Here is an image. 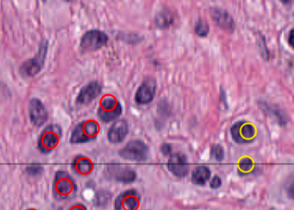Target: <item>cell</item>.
<instances>
[{
  "instance_id": "6da1fadb",
  "label": "cell",
  "mask_w": 294,
  "mask_h": 210,
  "mask_svg": "<svg viewBox=\"0 0 294 210\" xmlns=\"http://www.w3.org/2000/svg\"><path fill=\"white\" fill-rule=\"evenodd\" d=\"M53 192L57 199L69 200L73 198L77 194V184L67 172L59 171L55 177Z\"/></svg>"
},
{
  "instance_id": "7a4b0ae2",
  "label": "cell",
  "mask_w": 294,
  "mask_h": 210,
  "mask_svg": "<svg viewBox=\"0 0 294 210\" xmlns=\"http://www.w3.org/2000/svg\"><path fill=\"white\" fill-rule=\"evenodd\" d=\"M100 132V126L94 120H84L79 123L71 132L70 142L82 144L95 140Z\"/></svg>"
},
{
  "instance_id": "3957f363",
  "label": "cell",
  "mask_w": 294,
  "mask_h": 210,
  "mask_svg": "<svg viewBox=\"0 0 294 210\" xmlns=\"http://www.w3.org/2000/svg\"><path fill=\"white\" fill-rule=\"evenodd\" d=\"M123 112V107L115 97L111 95L104 96L101 101L98 109L100 119L105 123H109L116 120Z\"/></svg>"
},
{
  "instance_id": "277c9868",
  "label": "cell",
  "mask_w": 294,
  "mask_h": 210,
  "mask_svg": "<svg viewBox=\"0 0 294 210\" xmlns=\"http://www.w3.org/2000/svg\"><path fill=\"white\" fill-rule=\"evenodd\" d=\"M149 154V146L140 140L129 142L119 152L122 158L134 162L145 161L148 158Z\"/></svg>"
},
{
  "instance_id": "5b68a950",
  "label": "cell",
  "mask_w": 294,
  "mask_h": 210,
  "mask_svg": "<svg viewBox=\"0 0 294 210\" xmlns=\"http://www.w3.org/2000/svg\"><path fill=\"white\" fill-rule=\"evenodd\" d=\"M108 39L109 37L106 32L99 29H91L83 35L81 48L85 52H95L106 46Z\"/></svg>"
},
{
  "instance_id": "8992f818",
  "label": "cell",
  "mask_w": 294,
  "mask_h": 210,
  "mask_svg": "<svg viewBox=\"0 0 294 210\" xmlns=\"http://www.w3.org/2000/svg\"><path fill=\"white\" fill-rule=\"evenodd\" d=\"M62 137V129L57 124L47 126L39 138V148L44 153H49L56 148Z\"/></svg>"
},
{
  "instance_id": "52a82bcc",
  "label": "cell",
  "mask_w": 294,
  "mask_h": 210,
  "mask_svg": "<svg viewBox=\"0 0 294 210\" xmlns=\"http://www.w3.org/2000/svg\"><path fill=\"white\" fill-rule=\"evenodd\" d=\"M233 140L239 144H249L253 142L256 136L255 126L245 121H238L230 128Z\"/></svg>"
},
{
  "instance_id": "ba28073f",
  "label": "cell",
  "mask_w": 294,
  "mask_h": 210,
  "mask_svg": "<svg viewBox=\"0 0 294 210\" xmlns=\"http://www.w3.org/2000/svg\"><path fill=\"white\" fill-rule=\"evenodd\" d=\"M209 15L213 22L222 30L232 33L236 29V23L232 15L223 8L218 7L210 8Z\"/></svg>"
},
{
  "instance_id": "9c48e42d",
  "label": "cell",
  "mask_w": 294,
  "mask_h": 210,
  "mask_svg": "<svg viewBox=\"0 0 294 210\" xmlns=\"http://www.w3.org/2000/svg\"><path fill=\"white\" fill-rule=\"evenodd\" d=\"M106 172L109 178L117 182L125 184L133 183L137 178L135 171L130 167L118 163H113L108 165Z\"/></svg>"
},
{
  "instance_id": "30bf717a",
  "label": "cell",
  "mask_w": 294,
  "mask_h": 210,
  "mask_svg": "<svg viewBox=\"0 0 294 210\" xmlns=\"http://www.w3.org/2000/svg\"><path fill=\"white\" fill-rule=\"evenodd\" d=\"M47 53V45H42L38 55L25 61L20 67V73L23 77H32L38 74L44 64Z\"/></svg>"
},
{
  "instance_id": "8fae6325",
  "label": "cell",
  "mask_w": 294,
  "mask_h": 210,
  "mask_svg": "<svg viewBox=\"0 0 294 210\" xmlns=\"http://www.w3.org/2000/svg\"><path fill=\"white\" fill-rule=\"evenodd\" d=\"M141 201V196L137 191L128 190L122 192L115 201V210H137Z\"/></svg>"
},
{
  "instance_id": "7c38bea8",
  "label": "cell",
  "mask_w": 294,
  "mask_h": 210,
  "mask_svg": "<svg viewBox=\"0 0 294 210\" xmlns=\"http://www.w3.org/2000/svg\"><path fill=\"white\" fill-rule=\"evenodd\" d=\"M157 81L149 77L138 87L135 94V101L138 104H147L153 100L157 90Z\"/></svg>"
},
{
  "instance_id": "4fadbf2b",
  "label": "cell",
  "mask_w": 294,
  "mask_h": 210,
  "mask_svg": "<svg viewBox=\"0 0 294 210\" xmlns=\"http://www.w3.org/2000/svg\"><path fill=\"white\" fill-rule=\"evenodd\" d=\"M29 115L31 123L37 128L43 125L48 119V113L44 105L37 98L32 99L29 102Z\"/></svg>"
},
{
  "instance_id": "5bb4252c",
  "label": "cell",
  "mask_w": 294,
  "mask_h": 210,
  "mask_svg": "<svg viewBox=\"0 0 294 210\" xmlns=\"http://www.w3.org/2000/svg\"><path fill=\"white\" fill-rule=\"evenodd\" d=\"M167 166L171 173L179 178L186 177L189 170L187 158L185 155L180 153L172 154Z\"/></svg>"
},
{
  "instance_id": "9a60e30c",
  "label": "cell",
  "mask_w": 294,
  "mask_h": 210,
  "mask_svg": "<svg viewBox=\"0 0 294 210\" xmlns=\"http://www.w3.org/2000/svg\"><path fill=\"white\" fill-rule=\"evenodd\" d=\"M102 91V86L99 82L91 81L81 88L76 98V102L81 105L89 104L98 97Z\"/></svg>"
},
{
  "instance_id": "2e32d148",
  "label": "cell",
  "mask_w": 294,
  "mask_h": 210,
  "mask_svg": "<svg viewBox=\"0 0 294 210\" xmlns=\"http://www.w3.org/2000/svg\"><path fill=\"white\" fill-rule=\"evenodd\" d=\"M129 131V126L125 120H119L115 121L108 133V138L109 142L113 144H118L123 142Z\"/></svg>"
},
{
  "instance_id": "e0dca14e",
  "label": "cell",
  "mask_w": 294,
  "mask_h": 210,
  "mask_svg": "<svg viewBox=\"0 0 294 210\" xmlns=\"http://www.w3.org/2000/svg\"><path fill=\"white\" fill-rule=\"evenodd\" d=\"M71 169L79 176L89 175L93 170V163L90 159L83 155H78L71 162Z\"/></svg>"
},
{
  "instance_id": "ac0fdd59",
  "label": "cell",
  "mask_w": 294,
  "mask_h": 210,
  "mask_svg": "<svg viewBox=\"0 0 294 210\" xmlns=\"http://www.w3.org/2000/svg\"><path fill=\"white\" fill-rule=\"evenodd\" d=\"M174 21L173 12L169 8H163L157 12L155 17V24L158 28L161 29L169 28L173 24Z\"/></svg>"
},
{
  "instance_id": "d6986e66",
  "label": "cell",
  "mask_w": 294,
  "mask_h": 210,
  "mask_svg": "<svg viewBox=\"0 0 294 210\" xmlns=\"http://www.w3.org/2000/svg\"><path fill=\"white\" fill-rule=\"evenodd\" d=\"M211 175V171L207 166H199L192 172L191 182L195 185L203 186L208 181Z\"/></svg>"
},
{
  "instance_id": "ffe728a7",
  "label": "cell",
  "mask_w": 294,
  "mask_h": 210,
  "mask_svg": "<svg viewBox=\"0 0 294 210\" xmlns=\"http://www.w3.org/2000/svg\"><path fill=\"white\" fill-rule=\"evenodd\" d=\"M194 31L196 34L200 37H207L210 31L209 25L203 19L197 21L195 24Z\"/></svg>"
},
{
  "instance_id": "44dd1931",
  "label": "cell",
  "mask_w": 294,
  "mask_h": 210,
  "mask_svg": "<svg viewBox=\"0 0 294 210\" xmlns=\"http://www.w3.org/2000/svg\"><path fill=\"white\" fill-rule=\"evenodd\" d=\"M254 162L250 157L242 158L238 162V168L242 174H247L253 170Z\"/></svg>"
},
{
  "instance_id": "7402d4cb",
  "label": "cell",
  "mask_w": 294,
  "mask_h": 210,
  "mask_svg": "<svg viewBox=\"0 0 294 210\" xmlns=\"http://www.w3.org/2000/svg\"><path fill=\"white\" fill-rule=\"evenodd\" d=\"M211 156L212 158L217 161L223 160L225 157V151L223 147L219 144L213 145L211 149Z\"/></svg>"
},
{
  "instance_id": "603a6c76",
  "label": "cell",
  "mask_w": 294,
  "mask_h": 210,
  "mask_svg": "<svg viewBox=\"0 0 294 210\" xmlns=\"http://www.w3.org/2000/svg\"><path fill=\"white\" fill-rule=\"evenodd\" d=\"M111 199V195L106 191H100L95 197L96 203L100 206L106 205Z\"/></svg>"
},
{
  "instance_id": "cb8c5ba5",
  "label": "cell",
  "mask_w": 294,
  "mask_h": 210,
  "mask_svg": "<svg viewBox=\"0 0 294 210\" xmlns=\"http://www.w3.org/2000/svg\"><path fill=\"white\" fill-rule=\"evenodd\" d=\"M43 167L39 164H32L27 167V172L31 176H37L43 171Z\"/></svg>"
},
{
  "instance_id": "d4e9b609",
  "label": "cell",
  "mask_w": 294,
  "mask_h": 210,
  "mask_svg": "<svg viewBox=\"0 0 294 210\" xmlns=\"http://www.w3.org/2000/svg\"><path fill=\"white\" fill-rule=\"evenodd\" d=\"M222 184V181L219 176L215 175L210 183V187L212 189H217L220 188Z\"/></svg>"
},
{
  "instance_id": "484cf974",
  "label": "cell",
  "mask_w": 294,
  "mask_h": 210,
  "mask_svg": "<svg viewBox=\"0 0 294 210\" xmlns=\"http://www.w3.org/2000/svg\"><path fill=\"white\" fill-rule=\"evenodd\" d=\"M161 151L162 153L164 155H170L173 151V146L170 144H163L161 147Z\"/></svg>"
},
{
  "instance_id": "4316f807",
  "label": "cell",
  "mask_w": 294,
  "mask_h": 210,
  "mask_svg": "<svg viewBox=\"0 0 294 210\" xmlns=\"http://www.w3.org/2000/svg\"><path fill=\"white\" fill-rule=\"evenodd\" d=\"M288 42L289 46L293 49V28H291L289 31L288 36Z\"/></svg>"
},
{
  "instance_id": "83f0119b",
  "label": "cell",
  "mask_w": 294,
  "mask_h": 210,
  "mask_svg": "<svg viewBox=\"0 0 294 210\" xmlns=\"http://www.w3.org/2000/svg\"><path fill=\"white\" fill-rule=\"evenodd\" d=\"M69 210H87L85 205L82 203H77L71 206Z\"/></svg>"
},
{
  "instance_id": "f1b7e54d",
  "label": "cell",
  "mask_w": 294,
  "mask_h": 210,
  "mask_svg": "<svg viewBox=\"0 0 294 210\" xmlns=\"http://www.w3.org/2000/svg\"><path fill=\"white\" fill-rule=\"evenodd\" d=\"M28 210H36V209H29Z\"/></svg>"
}]
</instances>
